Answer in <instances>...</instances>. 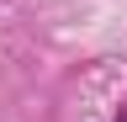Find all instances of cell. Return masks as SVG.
Masks as SVG:
<instances>
[{
    "label": "cell",
    "instance_id": "1",
    "mask_svg": "<svg viewBox=\"0 0 127 122\" xmlns=\"http://www.w3.org/2000/svg\"><path fill=\"white\" fill-rule=\"evenodd\" d=\"M58 122H127V69L95 58L85 74H74L58 101Z\"/></svg>",
    "mask_w": 127,
    "mask_h": 122
}]
</instances>
